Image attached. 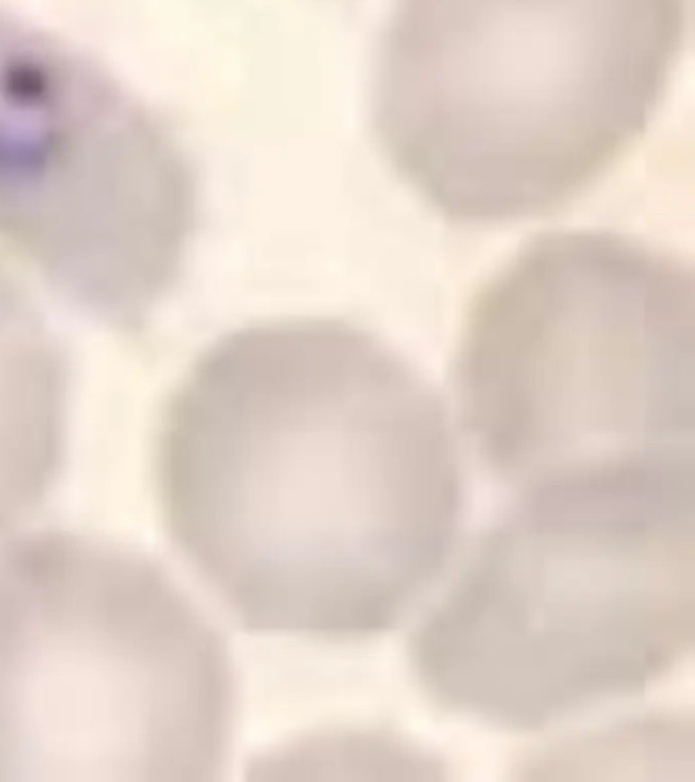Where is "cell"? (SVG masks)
I'll use <instances>...</instances> for the list:
<instances>
[{"label": "cell", "instance_id": "cell-3", "mask_svg": "<svg viewBox=\"0 0 695 782\" xmlns=\"http://www.w3.org/2000/svg\"><path fill=\"white\" fill-rule=\"evenodd\" d=\"M685 31L687 0H402L378 59L380 141L449 218L543 214L643 135Z\"/></svg>", "mask_w": 695, "mask_h": 782}, {"label": "cell", "instance_id": "cell-4", "mask_svg": "<svg viewBox=\"0 0 695 782\" xmlns=\"http://www.w3.org/2000/svg\"><path fill=\"white\" fill-rule=\"evenodd\" d=\"M235 723L226 646L145 554L74 532L0 550V782H205Z\"/></svg>", "mask_w": 695, "mask_h": 782}, {"label": "cell", "instance_id": "cell-1", "mask_svg": "<svg viewBox=\"0 0 695 782\" xmlns=\"http://www.w3.org/2000/svg\"><path fill=\"white\" fill-rule=\"evenodd\" d=\"M158 473L178 550L260 632H389L447 567L463 518L439 396L339 320L215 342L168 404Z\"/></svg>", "mask_w": 695, "mask_h": 782}, {"label": "cell", "instance_id": "cell-2", "mask_svg": "<svg viewBox=\"0 0 695 782\" xmlns=\"http://www.w3.org/2000/svg\"><path fill=\"white\" fill-rule=\"evenodd\" d=\"M514 491L414 638L428 697L535 732L673 675L695 638V457Z\"/></svg>", "mask_w": 695, "mask_h": 782}, {"label": "cell", "instance_id": "cell-7", "mask_svg": "<svg viewBox=\"0 0 695 782\" xmlns=\"http://www.w3.org/2000/svg\"><path fill=\"white\" fill-rule=\"evenodd\" d=\"M68 391L64 345L0 261V532L27 520L58 479Z\"/></svg>", "mask_w": 695, "mask_h": 782}, {"label": "cell", "instance_id": "cell-6", "mask_svg": "<svg viewBox=\"0 0 695 782\" xmlns=\"http://www.w3.org/2000/svg\"><path fill=\"white\" fill-rule=\"evenodd\" d=\"M198 174L163 116L0 6V242L69 306L139 332L184 276Z\"/></svg>", "mask_w": 695, "mask_h": 782}, {"label": "cell", "instance_id": "cell-5", "mask_svg": "<svg viewBox=\"0 0 695 782\" xmlns=\"http://www.w3.org/2000/svg\"><path fill=\"white\" fill-rule=\"evenodd\" d=\"M461 418L508 487L695 455V281L614 232H559L478 296L457 355Z\"/></svg>", "mask_w": 695, "mask_h": 782}]
</instances>
